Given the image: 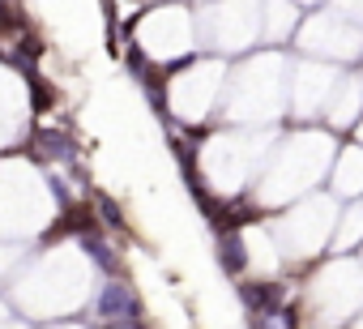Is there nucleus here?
Returning <instances> with one entry per match:
<instances>
[{
	"mask_svg": "<svg viewBox=\"0 0 363 329\" xmlns=\"http://www.w3.org/2000/svg\"><path fill=\"white\" fill-rule=\"evenodd\" d=\"M73 154H77V145H73L69 133H60V128H39V133H35V158L73 162Z\"/></svg>",
	"mask_w": 363,
	"mask_h": 329,
	"instance_id": "1",
	"label": "nucleus"
},
{
	"mask_svg": "<svg viewBox=\"0 0 363 329\" xmlns=\"http://www.w3.org/2000/svg\"><path fill=\"white\" fill-rule=\"evenodd\" d=\"M240 299H244L252 312H278L282 299H286V291H282L278 282H244V286H240Z\"/></svg>",
	"mask_w": 363,
	"mask_h": 329,
	"instance_id": "2",
	"label": "nucleus"
},
{
	"mask_svg": "<svg viewBox=\"0 0 363 329\" xmlns=\"http://www.w3.org/2000/svg\"><path fill=\"white\" fill-rule=\"evenodd\" d=\"M218 265H223V274H231V278L244 274L248 252H244V235H240V231H218Z\"/></svg>",
	"mask_w": 363,
	"mask_h": 329,
	"instance_id": "3",
	"label": "nucleus"
},
{
	"mask_svg": "<svg viewBox=\"0 0 363 329\" xmlns=\"http://www.w3.org/2000/svg\"><path fill=\"white\" fill-rule=\"evenodd\" d=\"M82 248L90 252V261L99 265V269H107V274H120V257H116V248L99 235V231H86L82 235Z\"/></svg>",
	"mask_w": 363,
	"mask_h": 329,
	"instance_id": "4",
	"label": "nucleus"
},
{
	"mask_svg": "<svg viewBox=\"0 0 363 329\" xmlns=\"http://www.w3.org/2000/svg\"><path fill=\"white\" fill-rule=\"evenodd\" d=\"M30 99H35V107H39V111H48V107L56 103V90H52L48 82H39V77H30Z\"/></svg>",
	"mask_w": 363,
	"mask_h": 329,
	"instance_id": "5",
	"label": "nucleus"
},
{
	"mask_svg": "<svg viewBox=\"0 0 363 329\" xmlns=\"http://www.w3.org/2000/svg\"><path fill=\"white\" fill-rule=\"evenodd\" d=\"M94 206H99L103 223H111V227H124V218H120V206H116L111 197H94Z\"/></svg>",
	"mask_w": 363,
	"mask_h": 329,
	"instance_id": "6",
	"label": "nucleus"
},
{
	"mask_svg": "<svg viewBox=\"0 0 363 329\" xmlns=\"http://www.w3.org/2000/svg\"><path fill=\"white\" fill-rule=\"evenodd\" d=\"M39 56H43V43H39L35 35H22V52H18V60L30 65V60H39Z\"/></svg>",
	"mask_w": 363,
	"mask_h": 329,
	"instance_id": "7",
	"label": "nucleus"
}]
</instances>
